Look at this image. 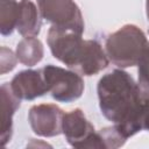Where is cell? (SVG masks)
<instances>
[{
    "instance_id": "1",
    "label": "cell",
    "mask_w": 149,
    "mask_h": 149,
    "mask_svg": "<svg viewBox=\"0 0 149 149\" xmlns=\"http://www.w3.org/2000/svg\"><path fill=\"white\" fill-rule=\"evenodd\" d=\"M97 91L102 115L113 122L126 140L142 130L140 112L148 92L143 91L129 73L115 69L104 74L98 83Z\"/></svg>"
},
{
    "instance_id": "2",
    "label": "cell",
    "mask_w": 149,
    "mask_h": 149,
    "mask_svg": "<svg viewBox=\"0 0 149 149\" xmlns=\"http://www.w3.org/2000/svg\"><path fill=\"white\" fill-rule=\"evenodd\" d=\"M83 34L56 28L48 30L47 42L55 58L83 76H93L108 65V57L99 42L84 40Z\"/></svg>"
},
{
    "instance_id": "3",
    "label": "cell",
    "mask_w": 149,
    "mask_h": 149,
    "mask_svg": "<svg viewBox=\"0 0 149 149\" xmlns=\"http://www.w3.org/2000/svg\"><path fill=\"white\" fill-rule=\"evenodd\" d=\"M148 47L149 41L137 26L125 24L107 37L105 51L113 64L119 68H129L137 65Z\"/></svg>"
},
{
    "instance_id": "4",
    "label": "cell",
    "mask_w": 149,
    "mask_h": 149,
    "mask_svg": "<svg viewBox=\"0 0 149 149\" xmlns=\"http://www.w3.org/2000/svg\"><path fill=\"white\" fill-rule=\"evenodd\" d=\"M49 92L52 98L61 102H72L81 97L84 80L78 72L49 64L42 69Z\"/></svg>"
},
{
    "instance_id": "5",
    "label": "cell",
    "mask_w": 149,
    "mask_h": 149,
    "mask_svg": "<svg viewBox=\"0 0 149 149\" xmlns=\"http://www.w3.org/2000/svg\"><path fill=\"white\" fill-rule=\"evenodd\" d=\"M40 14L54 27L84 33V19L73 0H37Z\"/></svg>"
},
{
    "instance_id": "6",
    "label": "cell",
    "mask_w": 149,
    "mask_h": 149,
    "mask_svg": "<svg viewBox=\"0 0 149 149\" xmlns=\"http://www.w3.org/2000/svg\"><path fill=\"white\" fill-rule=\"evenodd\" d=\"M63 134L73 148H105L99 132H95L80 108L64 114Z\"/></svg>"
},
{
    "instance_id": "7",
    "label": "cell",
    "mask_w": 149,
    "mask_h": 149,
    "mask_svg": "<svg viewBox=\"0 0 149 149\" xmlns=\"http://www.w3.org/2000/svg\"><path fill=\"white\" fill-rule=\"evenodd\" d=\"M64 112L55 104H40L29 109L28 121L35 134L52 137L63 133Z\"/></svg>"
},
{
    "instance_id": "8",
    "label": "cell",
    "mask_w": 149,
    "mask_h": 149,
    "mask_svg": "<svg viewBox=\"0 0 149 149\" xmlns=\"http://www.w3.org/2000/svg\"><path fill=\"white\" fill-rule=\"evenodd\" d=\"M14 94L21 100H33L49 92L41 70H24L16 73L9 83Z\"/></svg>"
},
{
    "instance_id": "9",
    "label": "cell",
    "mask_w": 149,
    "mask_h": 149,
    "mask_svg": "<svg viewBox=\"0 0 149 149\" xmlns=\"http://www.w3.org/2000/svg\"><path fill=\"white\" fill-rule=\"evenodd\" d=\"M20 100L10 88L9 83L1 85V144L10 140L13 133V115L20 107Z\"/></svg>"
},
{
    "instance_id": "10",
    "label": "cell",
    "mask_w": 149,
    "mask_h": 149,
    "mask_svg": "<svg viewBox=\"0 0 149 149\" xmlns=\"http://www.w3.org/2000/svg\"><path fill=\"white\" fill-rule=\"evenodd\" d=\"M16 30L23 37L36 36L41 29V14L31 0H21Z\"/></svg>"
},
{
    "instance_id": "11",
    "label": "cell",
    "mask_w": 149,
    "mask_h": 149,
    "mask_svg": "<svg viewBox=\"0 0 149 149\" xmlns=\"http://www.w3.org/2000/svg\"><path fill=\"white\" fill-rule=\"evenodd\" d=\"M43 54V44L36 36L23 37L16 47V57L19 62L27 66H34L41 62Z\"/></svg>"
},
{
    "instance_id": "12",
    "label": "cell",
    "mask_w": 149,
    "mask_h": 149,
    "mask_svg": "<svg viewBox=\"0 0 149 149\" xmlns=\"http://www.w3.org/2000/svg\"><path fill=\"white\" fill-rule=\"evenodd\" d=\"M20 13V5L15 0H1V35L7 36L16 29V23Z\"/></svg>"
},
{
    "instance_id": "13",
    "label": "cell",
    "mask_w": 149,
    "mask_h": 149,
    "mask_svg": "<svg viewBox=\"0 0 149 149\" xmlns=\"http://www.w3.org/2000/svg\"><path fill=\"white\" fill-rule=\"evenodd\" d=\"M137 73H139V83L149 88V47L143 51L139 62H137Z\"/></svg>"
},
{
    "instance_id": "14",
    "label": "cell",
    "mask_w": 149,
    "mask_h": 149,
    "mask_svg": "<svg viewBox=\"0 0 149 149\" xmlns=\"http://www.w3.org/2000/svg\"><path fill=\"white\" fill-rule=\"evenodd\" d=\"M17 57L10 49L6 47L1 48V74H5L8 71H12L16 65Z\"/></svg>"
},
{
    "instance_id": "15",
    "label": "cell",
    "mask_w": 149,
    "mask_h": 149,
    "mask_svg": "<svg viewBox=\"0 0 149 149\" xmlns=\"http://www.w3.org/2000/svg\"><path fill=\"white\" fill-rule=\"evenodd\" d=\"M140 126L141 129H146L149 132V94L143 98L140 112Z\"/></svg>"
},
{
    "instance_id": "16",
    "label": "cell",
    "mask_w": 149,
    "mask_h": 149,
    "mask_svg": "<svg viewBox=\"0 0 149 149\" xmlns=\"http://www.w3.org/2000/svg\"><path fill=\"white\" fill-rule=\"evenodd\" d=\"M146 9H147V17L149 21V0H146Z\"/></svg>"
}]
</instances>
